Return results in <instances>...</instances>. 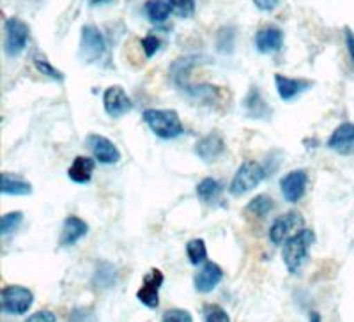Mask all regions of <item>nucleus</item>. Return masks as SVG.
Returning <instances> with one entry per match:
<instances>
[{
	"label": "nucleus",
	"instance_id": "4468645a",
	"mask_svg": "<svg viewBox=\"0 0 354 322\" xmlns=\"http://www.w3.org/2000/svg\"><path fill=\"white\" fill-rule=\"evenodd\" d=\"M221 280H223V269L216 262H205L194 278L195 290L201 294H209L220 285Z\"/></svg>",
	"mask_w": 354,
	"mask_h": 322
},
{
	"label": "nucleus",
	"instance_id": "6ab92c4d",
	"mask_svg": "<svg viewBox=\"0 0 354 322\" xmlns=\"http://www.w3.org/2000/svg\"><path fill=\"white\" fill-rule=\"evenodd\" d=\"M243 106H245L246 115L252 117V119H261L262 121V119H268V117L271 115L270 105L266 103L257 87H252V89H250V93L246 94Z\"/></svg>",
	"mask_w": 354,
	"mask_h": 322
},
{
	"label": "nucleus",
	"instance_id": "20e7f679",
	"mask_svg": "<svg viewBox=\"0 0 354 322\" xmlns=\"http://www.w3.org/2000/svg\"><path fill=\"white\" fill-rule=\"evenodd\" d=\"M34 303L32 290L24 285H8L0 294L2 312L9 315H25Z\"/></svg>",
	"mask_w": 354,
	"mask_h": 322
},
{
	"label": "nucleus",
	"instance_id": "7c9ffc66",
	"mask_svg": "<svg viewBox=\"0 0 354 322\" xmlns=\"http://www.w3.org/2000/svg\"><path fill=\"white\" fill-rule=\"evenodd\" d=\"M163 322H194V317L185 308H170L161 317Z\"/></svg>",
	"mask_w": 354,
	"mask_h": 322
},
{
	"label": "nucleus",
	"instance_id": "b1692460",
	"mask_svg": "<svg viewBox=\"0 0 354 322\" xmlns=\"http://www.w3.org/2000/svg\"><path fill=\"white\" fill-rule=\"evenodd\" d=\"M186 255H188V261L194 264V266H201L207 262V248H205L204 239H192L186 245Z\"/></svg>",
	"mask_w": 354,
	"mask_h": 322
},
{
	"label": "nucleus",
	"instance_id": "a878e982",
	"mask_svg": "<svg viewBox=\"0 0 354 322\" xmlns=\"http://www.w3.org/2000/svg\"><path fill=\"white\" fill-rule=\"evenodd\" d=\"M21 222H24V213L21 211H11V213L4 214L0 220V236L8 238L9 234L17 232L20 229Z\"/></svg>",
	"mask_w": 354,
	"mask_h": 322
},
{
	"label": "nucleus",
	"instance_id": "5701e85b",
	"mask_svg": "<svg viewBox=\"0 0 354 322\" xmlns=\"http://www.w3.org/2000/svg\"><path fill=\"white\" fill-rule=\"evenodd\" d=\"M117 280V269L110 264V262H101L97 264L96 273H94V283L101 289H110L112 285H115Z\"/></svg>",
	"mask_w": 354,
	"mask_h": 322
},
{
	"label": "nucleus",
	"instance_id": "f8f14e48",
	"mask_svg": "<svg viewBox=\"0 0 354 322\" xmlns=\"http://www.w3.org/2000/svg\"><path fill=\"white\" fill-rule=\"evenodd\" d=\"M328 147L342 156L354 154V122H342L337 126L328 138Z\"/></svg>",
	"mask_w": 354,
	"mask_h": 322
},
{
	"label": "nucleus",
	"instance_id": "e433bc0d",
	"mask_svg": "<svg viewBox=\"0 0 354 322\" xmlns=\"http://www.w3.org/2000/svg\"><path fill=\"white\" fill-rule=\"evenodd\" d=\"M310 322H322L321 315H319V314H317V312H314V314L310 315Z\"/></svg>",
	"mask_w": 354,
	"mask_h": 322
},
{
	"label": "nucleus",
	"instance_id": "c85d7f7f",
	"mask_svg": "<svg viewBox=\"0 0 354 322\" xmlns=\"http://www.w3.org/2000/svg\"><path fill=\"white\" fill-rule=\"evenodd\" d=\"M170 6L176 17L189 18L195 12V0H170Z\"/></svg>",
	"mask_w": 354,
	"mask_h": 322
},
{
	"label": "nucleus",
	"instance_id": "412c9836",
	"mask_svg": "<svg viewBox=\"0 0 354 322\" xmlns=\"http://www.w3.org/2000/svg\"><path fill=\"white\" fill-rule=\"evenodd\" d=\"M172 12L170 0H149L145 4V15L153 23H163Z\"/></svg>",
	"mask_w": 354,
	"mask_h": 322
},
{
	"label": "nucleus",
	"instance_id": "1a4fd4ad",
	"mask_svg": "<svg viewBox=\"0 0 354 322\" xmlns=\"http://www.w3.org/2000/svg\"><path fill=\"white\" fill-rule=\"evenodd\" d=\"M306 186H308V173L301 169L292 170L280 179V189L289 204H298L305 197Z\"/></svg>",
	"mask_w": 354,
	"mask_h": 322
},
{
	"label": "nucleus",
	"instance_id": "39448f33",
	"mask_svg": "<svg viewBox=\"0 0 354 322\" xmlns=\"http://www.w3.org/2000/svg\"><path fill=\"white\" fill-rule=\"evenodd\" d=\"M4 50L9 57H18L25 52L30 36V28L20 18H9L4 25Z\"/></svg>",
	"mask_w": 354,
	"mask_h": 322
},
{
	"label": "nucleus",
	"instance_id": "a211bd4d",
	"mask_svg": "<svg viewBox=\"0 0 354 322\" xmlns=\"http://www.w3.org/2000/svg\"><path fill=\"white\" fill-rule=\"evenodd\" d=\"M96 161L88 156H77L68 169V178L77 184H87L93 179Z\"/></svg>",
	"mask_w": 354,
	"mask_h": 322
},
{
	"label": "nucleus",
	"instance_id": "393cba45",
	"mask_svg": "<svg viewBox=\"0 0 354 322\" xmlns=\"http://www.w3.org/2000/svg\"><path fill=\"white\" fill-rule=\"evenodd\" d=\"M274 209V200L268 195H257L248 204V213L255 214L257 218H264Z\"/></svg>",
	"mask_w": 354,
	"mask_h": 322
},
{
	"label": "nucleus",
	"instance_id": "2f4dec72",
	"mask_svg": "<svg viewBox=\"0 0 354 322\" xmlns=\"http://www.w3.org/2000/svg\"><path fill=\"white\" fill-rule=\"evenodd\" d=\"M69 322H96L93 308H77L69 315Z\"/></svg>",
	"mask_w": 354,
	"mask_h": 322
},
{
	"label": "nucleus",
	"instance_id": "2eb2a0df",
	"mask_svg": "<svg viewBox=\"0 0 354 322\" xmlns=\"http://www.w3.org/2000/svg\"><path fill=\"white\" fill-rule=\"evenodd\" d=\"M227 145L225 140L221 138V135L218 133H209L202 137L201 140L195 144V154L201 158L205 163H213V161L220 160L225 153Z\"/></svg>",
	"mask_w": 354,
	"mask_h": 322
},
{
	"label": "nucleus",
	"instance_id": "473e14b6",
	"mask_svg": "<svg viewBox=\"0 0 354 322\" xmlns=\"http://www.w3.org/2000/svg\"><path fill=\"white\" fill-rule=\"evenodd\" d=\"M142 48H144V53L147 57H153L156 55V52L160 50V39L156 36H145L142 39Z\"/></svg>",
	"mask_w": 354,
	"mask_h": 322
},
{
	"label": "nucleus",
	"instance_id": "c9c22d12",
	"mask_svg": "<svg viewBox=\"0 0 354 322\" xmlns=\"http://www.w3.org/2000/svg\"><path fill=\"white\" fill-rule=\"evenodd\" d=\"M346 46H347V52H349L351 62H353V68H354V32L351 30L349 27H346Z\"/></svg>",
	"mask_w": 354,
	"mask_h": 322
},
{
	"label": "nucleus",
	"instance_id": "f03ea898",
	"mask_svg": "<svg viewBox=\"0 0 354 322\" xmlns=\"http://www.w3.org/2000/svg\"><path fill=\"white\" fill-rule=\"evenodd\" d=\"M144 122L161 140H174L185 133V126L176 110L149 108L144 112Z\"/></svg>",
	"mask_w": 354,
	"mask_h": 322
},
{
	"label": "nucleus",
	"instance_id": "0eeeda50",
	"mask_svg": "<svg viewBox=\"0 0 354 322\" xmlns=\"http://www.w3.org/2000/svg\"><path fill=\"white\" fill-rule=\"evenodd\" d=\"M305 225V220L296 211H289L283 216H278L270 227V241L273 245H283L294 234H298Z\"/></svg>",
	"mask_w": 354,
	"mask_h": 322
},
{
	"label": "nucleus",
	"instance_id": "cd10ccee",
	"mask_svg": "<svg viewBox=\"0 0 354 322\" xmlns=\"http://www.w3.org/2000/svg\"><path fill=\"white\" fill-rule=\"evenodd\" d=\"M202 315H204V322H230L229 314L220 305H214V303L204 305Z\"/></svg>",
	"mask_w": 354,
	"mask_h": 322
},
{
	"label": "nucleus",
	"instance_id": "423d86ee",
	"mask_svg": "<svg viewBox=\"0 0 354 322\" xmlns=\"http://www.w3.org/2000/svg\"><path fill=\"white\" fill-rule=\"evenodd\" d=\"M106 53V41L100 28L94 25L82 27L80 36V57L85 62H97Z\"/></svg>",
	"mask_w": 354,
	"mask_h": 322
},
{
	"label": "nucleus",
	"instance_id": "aec40b11",
	"mask_svg": "<svg viewBox=\"0 0 354 322\" xmlns=\"http://www.w3.org/2000/svg\"><path fill=\"white\" fill-rule=\"evenodd\" d=\"M0 191H2V195H15V197H21V195L32 193V184H30L28 181H25V179L18 178V176L2 173Z\"/></svg>",
	"mask_w": 354,
	"mask_h": 322
},
{
	"label": "nucleus",
	"instance_id": "6e6552de",
	"mask_svg": "<svg viewBox=\"0 0 354 322\" xmlns=\"http://www.w3.org/2000/svg\"><path fill=\"white\" fill-rule=\"evenodd\" d=\"M103 108H105L106 115H110L112 119H121L126 113L131 112L133 101L121 85H112L103 93Z\"/></svg>",
	"mask_w": 354,
	"mask_h": 322
},
{
	"label": "nucleus",
	"instance_id": "f3484780",
	"mask_svg": "<svg viewBox=\"0 0 354 322\" xmlns=\"http://www.w3.org/2000/svg\"><path fill=\"white\" fill-rule=\"evenodd\" d=\"M88 232V225L78 216H68L64 220V225L61 230V239H59V245L62 248H69V246H75L80 239H84Z\"/></svg>",
	"mask_w": 354,
	"mask_h": 322
},
{
	"label": "nucleus",
	"instance_id": "7ed1b4c3",
	"mask_svg": "<svg viewBox=\"0 0 354 322\" xmlns=\"http://www.w3.org/2000/svg\"><path fill=\"white\" fill-rule=\"evenodd\" d=\"M264 179L266 169L259 163V161H245V163H241V167L236 170V173H234L232 182H230L229 186L230 195H234V197H241V195L248 193V191L257 188Z\"/></svg>",
	"mask_w": 354,
	"mask_h": 322
},
{
	"label": "nucleus",
	"instance_id": "dca6fc26",
	"mask_svg": "<svg viewBox=\"0 0 354 322\" xmlns=\"http://www.w3.org/2000/svg\"><path fill=\"white\" fill-rule=\"evenodd\" d=\"M283 46V32L282 28L270 25V27L261 28L255 34V48L261 53H277L280 52Z\"/></svg>",
	"mask_w": 354,
	"mask_h": 322
},
{
	"label": "nucleus",
	"instance_id": "72a5a7b5",
	"mask_svg": "<svg viewBox=\"0 0 354 322\" xmlns=\"http://www.w3.org/2000/svg\"><path fill=\"white\" fill-rule=\"evenodd\" d=\"M24 322H57V317L50 310H39L36 314L28 315Z\"/></svg>",
	"mask_w": 354,
	"mask_h": 322
},
{
	"label": "nucleus",
	"instance_id": "f704fd0d",
	"mask_svg": "<svg viewBox=\"0 0 354 322\" xmlns=\"http://www.w3.org/2000/svg\"><path fill=\"white\" fill-rule=\"evenodd\" d=\"M254 4H255V8L261 9V11L270 12V11H273V9L278 8L280 0H254Z\"/></svg>",
	"mask_w": 354,
	"mask_h": 322
},
{
	"label": "nucleus",
	"instance_id": "f257e3e1",
	"mask_svg": "<svg viewBox=\"0 0 354 322\" xmlns=\"http://www.w3.org/2000/svg\"><path fill=\"white\" fill-rule=\"evenodd\" d=\"M315 243V232L310 229H301L298 234L283 243L282 258L290 274H298L310 257V250Z\"/></svg>",
	"mask_w": 354,
	"mask_h": 322
},
{
	"label": "nucleus",
	"instance_id": "c756f323",
	"mask_svg": "<svg viewBox=\"0 0 354 322\" xmlns=\"http://www.w3.org/2000/svg\"><path fill=\"white\" fill-rule=\"evenodd\" d=\"M234 37H236V34H234V28H230V27L221 28L220 32H218V41H216L218 50H220V52H232Z\"/></svg>",
	"mask_w": 354,
	"mask_h": 322
},
{
	"label": "nucleus",
	"instance_id": "4c0bfd02",
	"mask_svg": "<svg viewBox=\"0 0 354 322\" xmlns=\"http://www.w3.org/2000/svg\"><path fill=\"white\" fill-rule=\"evenodd\" d=\"M93 4H103V2H109V0H91Z\"/></svg>",
	"mask_w": 354,
	"mask_h": 322
},
{
	"label": "nucleus",
	"instance_id": "bb28decb",
	"mask_svg": "<svg viewBox=\"0 0 354 322\" xmlns=\"http://www.w3.org/2000/svg\"><path fill=\"white\" fill-rule=\"evenodd\" d=\"M32 62H34V68H36L37 71L43 75V77H48V78H52V80H55V82H64V73L59 71L57 68H53L52 62H50L46 57L34 55Z\"/></svg>",
	"mask_w": 354,
	"mask_h": 322
},
{
	"label": "nucleus",
	"instance_id": "4be33fe9",
	"mask_svg": "<svg viewBox=\"0 0 354 322\" xmlns=\"http://www.w3.org/2000/svg\"><path fill=\"white\" fill-rule=\"evenodd\" d=\"M221 191H223V188H221L220 181H216V179L213 178L202 179L197 184L198 198H201L202 202H205V204H214V202L220 198Z\"/></svg>",
	"mask_w": 354,
	"mask_h": 322
},
{
	"label": "nucleus",
	"instance_id": "ddd939ff",
	"mask_svg": "<svg viewBox=\"0 0 354 322\" xmlns=\"http://www.w3.org/2000/svg\"><path fill=\"white\" fill-rule=\"evenodd\" d=\"M274 85H277L280 100L292 101L298 96H301L303 93H306V91L314 85V82L306 80V78H290L286 77V75L277 73V75H274Z\"/></svg>",
	"mask_w": 354,
	"mask_h": 322
},
{
	"label": "nucleus",
	"instance_id": "9b49d317",
	"mask_svg": "<svg viewBox=\"0 0 354 322\" xmlns=\"http://www.w3.org/2000/svg\"><path fill=\"white\" fill-rule=\"evenodd\" d=\"M163 273L160 269H151L142 280L140 289L137 290V299L147 308H158L160 306V289L163 285Z\"/></svg>",
	"mask_w": 354,
	"mask_h": 322
},
{
	"label": "nucleus",
	"instance_id": "9d476101",
	"mask_svg": "<svg viewBox=\"0 0 354 322\" xmlns=\"http://www.w3.org/2000/svg\"><path fill=\"white\" fill-rule=\"evenodd\" d=\"M87 145L94 160L100 161L101 165H115L121 161V151L110 138L103 135H88Z\"/></svg>",
	"mask_w": 354,
	"mask_h": 322
}]
</instances>
